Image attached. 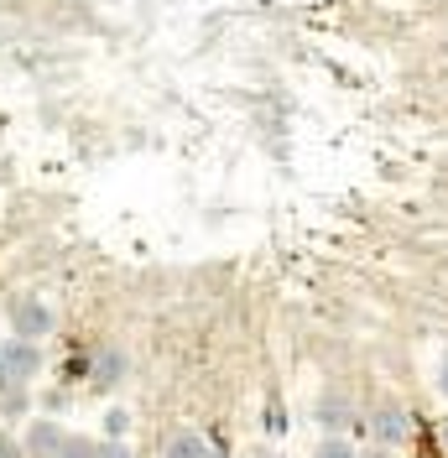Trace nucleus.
Here are the masks:
<instances>
[{
	"instance_id": "19",
	"label": "nucleus",
	"mask_w": 448,
	"mask_h": 458,
	"mask_svg": "<svg viewBox=\"0 0 448 458\" xmlns=\"http://www.w3.org/2000/svg\"><path fill=\"white\" fill-rule=\"evenodd\" d=\"M266 458H281V454H266Z\"/></svg>"
},
{
	"instance_id": "18",
	"label": "nucleus",
	"mask_w": 448,
	"mask_h": 458,
	"mask_svg": "<svg viewBox=\"0 0 448 458\" xmlns=\"http://www.w3.org/2000/svg\"><path fill=\"white\" fill-rule=\"evenodd\" d=\"M214 458H229V454H220V448H214Z\"/></svg>"
},
{
	"instance_id": "15",
	"label": "nucleus",
	"mask_w": 448,
	"mask_h": 458,
	"mask_svg": "<svg viewBox=\"0 0 448 458\" xmlns=\"http://www.w3.org/2000/svg\"><path fill=\"white\" fill-rule=\"evenodd\" d=\"M0 458H22V448L16 443H0Z\"/></svg>"
},
{
	"instance_id": "1",
	"label": "nucleus",
	"mask_w": 448,
	"mask_h": 458,
	"mask_svg": "<svg viewBox=\"0 0 448 458\" xmlns=\"http://www.w3.org/2000/svg\"><path fill=\"white\" fill-rule=\"evenodd\" d=\"M365 428H370V437H375L381 448H401V443H412V411H407V401L386 396V401L370 406Z\"/></svg>"
},
{
	"instance_id": "9",
	"label": "nucleus",
	"mask_w": 448,
	"mask_h": 458,
	"mask_svg": "<svg viewBox=\"0 0 448 458\" xmlns=\"http://www.w3.org/2000/svg\"><path fill=\"white\" fill-rule=\"evenodd\" d=\"M27 406H31L27 386H11V380H5V386H0V411H5V417H22V411H27Z\"/></svg>"
},
{
	"instance_id": "7",
	"label": "nucleus",
	"mask_w": 448,
	"mask_h": 458,
	"mask_svg": "<svg viewBox=\"0 0 448 458\" xmlns=\"http://www.w3.org/2000/svg\"><path fill=\"white\" fill-rule=\"evenodd\" d=\"M168 458H214V448H209L198 432H177L168 443Z\"/></svg>"
},
{
	"instance_id": "13",
	"label": "nucleus",
	"mask_w": 448,
	"mask_h": 458,
	"mask_svg": "<svg viewBox=\"0 0 448 458\" xmlns=\"http://www.w3.org/2000/svg\"><path fill=\"white\" fill-rule=\"evenodd\" d=\"M94 458H131V448H125L120 437H105V443H99V454H94Z\"/></svg>"
},
{
	"instance_id": "2",
	"label": "nucleus",
	"mask_w": 448,
	"mask_h": 458,
	"mask_svg": "<svg viewBox=\"0 0 448 458\" xmlns=\"http://www.w3.org/2000/svg\"><path fill=\"white\" fill-rule=\"evenodd\" d=\"M31 375H42V349H37V339L0 344V386H5V380H11V386H27Z\"/></svg>"
},
{
	"instance_id": "5",
	"label": "nucleus",
	"mask_w": 448,
	"mask_h": 458,
	"mask_svg": "<svg viewBox=\"0 0 448 458\" xmlns=\"http://www.w3.org/2000/svg\"><path fill=\"white\" fill-rule=\"evenodd\" d=\"M125 370H131V360H125L120 349H105V354H94V370H89V380H94V391H115V386L125 380Z\"/></svg>"
},
{
	"instance_id": "4",
	"label": "nucleus",
	"mask_w": 448,
	"mask_h": 458,
	"mask_svg": "<svg viewBox=\"0 0 448 458\" xmlns=\"http://www.w3.org/2000/svg\"><path fill=\"white\" fill-rule=\"evenodd\" d=\"M313 422L323 432H355L360 428V411H355V401L349 396H323L313 406Z\"/></svg>"
},
{
	"instance_id": "17",
	"label": "nucleus",
	"mask_w": 448,
	"mask_h": 458,
	"mask_svg": "<svg viewBox=\"0 0 448 458\" xmlns=\"http://www.w3.org/2000/svg\"><path fill=\"white\" fill-rule=\"evenodd\" d=\"M438 437H444V448H448V417H444V422H438Z\"/></svg>"
},
{
	"instance_id": "3",
	"label": "nucleus",
	"mask_w": 448,
	"mask_h": 458,
	"mask_svg": "<svg viewBox=\"0 0 448 458\" xmlns=\"http://www.w3.org/2000/svg\"><path fill=\"white\" fill-rule=\"evenodd\" d=\"M57 318L47 302H37V297H16L11 302V334L16 339H42V334H53Z\"/></svg>"
},
{
	"instance_id": "16",
	"label": "nucleus",
	"mask_w": 448,
	"mask_h": 458,
	"mask_svg": "<svg viewBox=\"0 0 448 458\" xmlns=\"http://www.w3.org/2000/svg\"><path fill=\"white\" fill-rule=\"evenodd\" d=\"M360 458H392V448H381V443H375V448H370V454H360Z\"/></svg>"
},
{
	"instance_id": "6",
	"label": "nucleus",
	"mask_w": 448,
	"mask_h": 458,
	"mask_svg": "<svg viewBox=\"0 0 448 458\" xmlns=\"http://www.w3.org/2000/svg\"><path fill=\"white\" fill-rule=\"evenodd\" d=\"M27 448L37 458H57L63 448H68V437H63V428H57L53 417L47 422H31V432H27Z\"/></svg>"
},
{
	"instance_id": "10",
	"label": "nucleus",
	"mask_w": 448,
	"mask_h": 458,
	"mask_svg": "<svg viewBox=\"0 0 448 458\" xmlns=\"http://www.w3.org/2000/svg\"><path fill=\"white\" fill-rule=\"evenodd\" d=\"M125 428H131V411H125V406H110V411H105V432H110V437H120Z\"/></svg>"
},
{
	"instance_id": "12",
	"label": "nucleus",
	"mask_w": 448,
	"mask_h": 458,
	"mask_svg": "<svg viewBox=\"0 0 448 458\" xmlns=\"http://www.w3.org/2000/svg\"><path fill=\"white\" fill-rule=\"evenodd\" d=\"M266 432H271V437H281V432H287V411H281L277 401L266 406Z\"/></svg>"
},
{
	"instance_id": "11",
	"label": "nucleus",
	"mask_w": 448,
	"mask_h": 458,
	"mask_svg": "<svg viewBox=\"0 0 448 458\" xmlns=\"http://www.w3.org/2000/svg\"><path fill=\"white\" fill-rule=\"evenodd\" d=\"M94 454H99V443H89V437H68V448H63L57 458H94Z\"/></svg>"
},
{
	"instance_id": "14",
	"label": "nucleus",
	"mask_w": 448,
	"mask_h": 458,
	"mask_svg": "<svg viewBox=\"0 0 448 458\" xmlns=\"http://www.w3.org/2000/svg\"><path fill=\"white\" fill-rule=\"evenodd\" d=\"M438 391H444V396H448V360H444V365H438Z\"/></svg>"
},
{
	"instance_id": "8",
	"label": "nucleus",
	"mask_w": 448,
	"mask_h": 458,
	"mask_svg": "<svg viewBox=\"0 0 448 458\" xmlns=\"http://www.w3.org/2000/svg\"><path fill=\"white\" fill-rule=\"evenodd\" d=\"M313 458H360V448L349 443V432H329V437L313 448Z\"/></svg>"
}]
</instances>
